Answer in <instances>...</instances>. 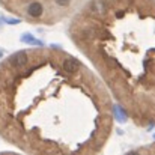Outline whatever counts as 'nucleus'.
<instances>
[{"label": "nucleus", "mask_w": 155, "mask_h": 155, "mask_svg": "<svg viewBox=\"0 0 155 155\" xmlns=\"http://www.w3.org/2000/svg\"><path fill=\"white\" fill-rule=\"evenodd\" d=\"M24 11H26V14H27L30 18H39V17L44 14L45 8H44L42 2H39V0H32V2L27 3V6H26Z\"/></svg>", "instance_id": "f257e3e1"}, {"label": "nucleus", "mask_w": 155, "mask_h": 155, "mask_svg": "<svg viewBox=\"0 0 155 155\" xmlns=\"http://www.w3.org/2000/svg\"><path fill=\"white\" fill-rule=\"evenodd\" d=\"M21 41H23L24 44H29V45H38V47H42V42H41L39 39L33 38L30 33H24V35L21 36Z\"/></svg>", "instance_id": "f03ea898"}, {"label": "nucleus", "mask_w": 155, "mask_h": 155, "mask_svg": "<svg viewBox=\"0 0 155 155\" xmlns=\"http://www.w3.org/2000/svg\"><path fill=\"white\" fill-rule=\"evenodd\" d=\"M72 0H54V3L59 6V8H68L71 5Z\"/></svg>", "instance_id": "7ed1b4c3"}, {"label": "nucleus", "mask_w": 155, "mask_h": 155, "mask_svg": "<svg viewBox=\"0 0 155 155\" xmlns=\"http://www.w3.org/2000/svg\"><path fill=\"white\" fill-rule=\"evenodd\" d=\"M2 54H3V53H2V51H0V57H2Z\"/></svg>", "instance_id": "20e7f679"}, {"label": "nucleus", "mask_w": 155, "mask_h": 155, "mask_svg": "<svg viewBox=\"0 0 155 155\" xmlns=\"http://www.w3.org/2000/svg\"><path fill=\"white\" fill-rule=\"evenodd\" d=\"M0 21H2V18H0ZM0 24H2V23H0Z\"/></svg>", "instance_id": "39448f33"}]
</instances>
